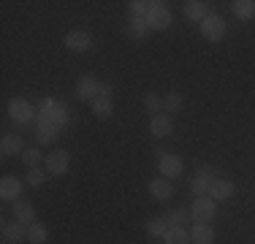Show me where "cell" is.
Returning a JSON list of instances; mask_svg holds the SVG:
<instances>
[{
	"instance_id": "obj_4",
	"label": "cell",
	"mask_w": 255,
	"mask_h": 244,
	"mask_svg": "<svg viewBox=\"0 0 255 244\" xmlns=\"http://www.w3.org/2000/svg\"><path fill=\"white\" fill-rule=\"evenodd\" d=\"M157 168H160V176H166V179H177V176H182V171H185V163H182L179 155H168V152H160Z\"/></svg>"
},
{
	"instance_id": "obj_31",
	"label": "cell",
	"mask_w": 255,
	"mask_h": 244,
	"mask_svg": "<svg viewBox=\"0 0 255 244\" xmlns=\"http://www.w3.org/2000/svg\"><path fill=\"white\" fill-rule=\"evenodd\" d=\"M133 11V16H149V11L155 8V3H147V0H133V3H128Z\"/></svg>"
},
{
	"instance_id": "obj_8",
	"label": "cell",
	"mask_w": 255,
	"mask_h": 244,
	"mask_svg": "<svg viewBox=\"0 0 255 244\" xmlns=\"http://www.w3.org/2000/svg\"><path fill=\"white\" fill-rule=\"evenodd\" d=\"M147 22H149V30H168L171 27V11L166 8V3H157L155 0V8L149 11Z\"/></svg>"
},
{
	"instance_id": "obj_5",
	"label": "cell",
	"mask_w": 255,
	"mask_h": 244,
	"mask_svg": "<svg viewBox=\"0 0 255 244\" xmlns=\"http://www.w3.org/2000/svg\"><path fill=\"white\" fill-rule=\"evenodd\" d=\"M8 117L14 122L27 125V122H33V117H35V109L30 106V101H25V98H14V101L8 103Z\"/></svg>"
},
{
	"instance_id": "obj_26",
	"label": "cell",
	"mask_w": 255,
	"mask_h": 244,
	"mask_svg": "<svg viewBox=\"0 0 255 244\" xmlns=\"http://www.w3.org/2000/svg\"><path fill=\"white\" fill-rule=\"evenodd\" d=\"M147 234L149 236H152V239H163V236H166L168 234V223H166V217H152V220H149V223H147Z\"/></svg>"
},
{
	"instance_id": "obj_22",
	"label": "cell",
	"mask_w": 255,
	"mask_h": 244,
	"mask_svg": "<svg viewBox=\"0 0 255 244\" xmlns=\"http://www.w3.org/2000/svg\"><path fill=\"white\" fill-rule=\"evenodd\" d=\"M46 239H49V231H46L44 223L27 225V242L30 244H46Z\"/></svg>"
},
{
	"instance_id": "obj_12",
	"label": "cell",
	"mask_w": 255,
	"mask_h": 244,
	"mask_svg": "<svg viewBox=\"0 0 255 244\" xmlns=\"http://www.w3.org/2000/svg\"><path fill=\"white\" fill-rule=\"evenodd\" d=\"M171 130H174V120L168 117V114H155L152 122H149V133H152L155 138L171 136Z\"/></svg>"
},
{
	"instance_id": "obj_1",
	"label": "cell",
	"mask_w": 255,
	"mask_h": 244,
	"mask_svg": "<svg viewBox=\"0 0 255 244\" xmlns=\"http://www.w3.org/2000/svg\"><path fill=\"white\" fill-rule=\"evenodd\" d=\"M38 122H46V125H54L60 130V127L68 125V109L63 106V103L52 101V98H44L38 106Z\"/></svg>"
},
{
	"instance_id": "obj_19",
	"label": "cell",
	"mask_w": 255,
	"mask_h": 244,
	"mask_svg": "<svg viewBox=\"0 0 255 244\" xmlns=\"http://www.w3.org/2000/svg\"><path fill=\"white\" fill-rule=\"evenodd\" d=\"M231 11H234V16H236V19L250 22V19H255V0H234Z\"/></svg>"
},
{
	"instance_id": "obj_30",
	"label": "cell",
	"mask_w": 255,
	"mask_h": 244,
	"mask_svg": "<svg viewBox=\"0 0 255 244\" xmlns=\"http://www.w3.org/2000/svg\"><path fill=\"white\" fill-rule=\"evenodd\" d=\"M144 109L152 112V114H160L163 112V98H157L155 93H147L144 95Z\"/></svg>"
},
{
	"instance_id": "obj_2",
	"label": "cell",
	"mask_w": 255,
	"mask_h": 244,
	"mask_svg": "<svg viewBox=\"0 0 255 244\" xmlns=\"http://www.w3.org/2000/svg\"><path fill=\"white\" fill-rule=\"evenodd\" d=\"M201 35L206 41H212V44L223 41V38H226V19H223L220 14H209L201 22Z\"/></svg>"
},
{
	"instance_id": "obj_7",
	"label": "cell",
	"mask_w": 255,
	"mask_h": 244,
	"mask_svg": "<svg viewBox=\"0 0 255 244\" xmlns=\"http://www.w3.org/2000/svg\"><path fill=\"white\" fill-rule=\"evenodd\" d=\"M68 168H71V152L68 149H57L46 157V171L49 174L63 176V174H68Z\"/></svg>"
},
{
	"instance_id": "obj_11",
	"label": "cell",
	"mask_w": 255,
	"mask_h": 244,
	"mask_svg": "<svg viewBox=\"0 0 255 244\" xmlns=\"http://www.w3.org/2000/svg\"><path fill=\"white\" fill-rule=\"evenodd\" d=\"M22 239H27V225H25V223H19V220L3 223V242H8V244H19Z\"/></svg>"
},
{
	"instance_id": "obj_32",
	"label": "cell",
	"mask_w": 255,
	"mask_h": 244,
	"mask_svg": "<svg viewBox=\"0 0 255 244\" xmlns=\"http://www.w3.org/2000/svg\"><path fill=\"white\" fill-rule=\"evenodd\" d=\"M25 179H27L30 187H41V185L46 182V174H44L41 168H27V176H25Z\"/></svg>"
},
{
	"instance_id": "obj_28",
	"label": "cell",
	"mask_w": 255,
	"mask_h": 244,
	"mask_svg": "<svg viewBox=\"0 0 255 244\" xmlns=\"http://www.w3.org/2000/svg\"><path fill=\"white\" fill-rule=\"evenodd\" d=\"M54 136H57V127H54V125H46V122H38V133H35L38 144H52Z\"/></svg>"
},
{
	"instance_id": "obj_9",
	"label": "cell",
	"mask_w": 255,
	"mask_h": 244,
	"mask_svg": "<svg viewBox=\"0 0 255 244\" xmlns=\"http://www.w3.org/2000/svg\"><path fill=\"white\" fill-rule=\"evenodd\" d=\"M90 46H93V35L87 30H71L65 35V49L68 52H87Z\"/></svg>"
},
{
	"instance_id": "obj_29",
	"label": "cell",
	"mask_w": 255,
	"mask_h": 244,
	"mask_svg": "<svg viewBox=\"0 0 255 244\" xmlns=\"http://www.w3.org/2000/svg\"><path fill=\"white\" fill-rule=\"evenodd\" d=\"M41 152H38V146H25V152H22V160L27 163V168H38V163H41Z\"/></svg>"
},
{
	"instance_id": "obj_33",
	"label": "cell",
	"mask_w": 255,
	"mask_h": 244,
	"mask_svg": "<svg viewBox=\"0 0 255 244\" xmlns=\"http://www.w3.org/2000/svg\"><path fill=\"white\" fill-rule=\"evenodd\" d=\"M101 98H112V84L101 82Z\"/></svg>"
},
{
	"instance_id": "obj_6",
	"label": "cell",
	"mask_w": 255,
	"mask_h": 244,
	"mask_svg": "<svg viewBox=\"0 0 255 244\" xmlns=\"http://www.w3.org/2000/svg\"><path fill=\"white\" fill-rule=\"evenodd\" d=\"M76 95H79V101H90V103H93L95 98H101V82L95 76H79Z\"/></svg>"
},
{
	"instance_id": "obj_10",
	"label": "cell",
	"mask_w": 255,
	"mask_h": 244,
	"mask_svg": "<svg viewBox=\"0 0 255 244\" xmlns=\"http://www.w3.org/2000/svg\"><path fill=\"white\" fill-rule=\"evenodd\" d=\"M212 179H215V171L212 168H201L196 176H193V182H190V190L196 198H204V195H209V185H212Z\"/></svg>"
},
{
	"instance_id": "obj_34",
	"label": "cell",
	"mask_w": 255,
	"mask_h": 244,
	"mask_svg": "<svg viewBox=\"0 0 255 244\" xmlns=\"http://www.w3.org/2000/svg\"><path fill=\"white\" fill-rule=\"evenodd\" d=\"M3 244H8V242H3Z\"/></svg>"
},
{
	"instance_id": "obj_25",
	"label": "cell",
	"mask_w": 255,
	"mask_h": 244,
	"mask_svg": "<svg viewBox=\"0 0 255 244\" xmlns=\"http://www.w3.org/2000/svg\"><path fill=\"white\" fill-rule=\"evenodd\" d=\"M147 30H149L147 16H130V22H128V33H130L133 38H144Z\"/></svg>"
},
{
	"instance_id": "obj_14",
	"label": "cell",
	"mask_w": 255,
	"mask_h": 244,
	"mask_svg": "<svg viewBox=\"0 0 255 244\" xmlns=\"http://www.w3.org/2000/svg\"><path fill=\"white\" fill-rule=\"evenodd\" d=\"M22 195V182L16 176H3L0 179V198L3 201H19Z\"/></svg>"
},
{
	"instance_id": "obj_3",
	"label": "cell",
	"mask_w": 255,
	"mask_h": 244,
	"mask_svg": "<svg viewBox=\"0 0 255 244\" xmlns=\"http://www.w3.org/2000/svg\"><path fill=\"white\" fill-rule=\"evenodd\" d=\"M217 212V201H212L209 195H204V198H196L190 206V217L193 223H209L212 217H215Z\"/></svg>"
},
{
	"instance_id": "obj_21",
	"label": "cell",
	"mask_w": 255,
	"mask_h": 244,
	"mask_svg": "<svg viewBox=\"0 0 255 244\" xmlns=\"http://www.w3.org/2000/svg\"><path fill=\"white\" fill-rule=\"evenodd\" d=\"M93 114L98 120H109L114 114V103H112V98H95L93 101Z\"/></svg>"
},
{
	"instance_id": "obj_16",
	"label": "cell",
	"mask_w": 255,
	"mask_h": 244,
	"mask_svg": "<svg viewBox=\"0 0 255 244\" xmlns=\"http://www.w3.org/2000/svg\"><path fill=\"white\" fill-rule=\"evenodd\" d=\"M190 242L193 244H212L215 242V228L209 223H196L190 228Z\"/></svg>"
},
{
	"instance_id": "obj_27",
	"label": "cell",
	"mask_w": 255,
	"mask_h": 244,
	"mask_svg": "<svg viewBox=\"0 0 255 244\" xmlns=\"http://www.w3.org/2000/svg\"><path fill=\"white\" fill-rule=\"evenodd\" d=\"M166 244H190V234L185 228H168V234L163 236Z\"/></svg>"
},
{
	"instance_id": "obj_13",
	"label": "cell",
	"mask_w": 255,
	"mask_h": 244,
	"mask_svg": "<svg viewBox=\"0 0 255 244\" xmlns=\"http://www.w3.org/2000/svg\"><path fill=\"white\" fill-rule=\"evenodd\" d=\"M182 11H185V16L190 22H198V24L209 16V5H206L204 0H187V3L182 5Z\"/></svg>"
},
{
	"instance_id": "obj_18",
	"label": "cell",
	"mask_w": 255,
	"mask_h": 244,
	"mask_svg": "<svg viewBox=\"0 0 255 244\" xmlns=\"http://www.w3.org/2000/svg\"><path fill=\"white\" fill-rule=\"evenodd\" d=\"M0 152H3V157H11V155H19V152H25L22 136H16V133H5V136H3V144H0Z\"/></svg>"
},
{
	"instance_id": "obj_17",
	"label": "cell",
	"mask_w": 255,
	"mask_h": 244,
	"mask_svg": "<svg viewBox=\"0 0 255 244\" xmlns=\"http://www.w3.org/2000/svg\"><path fill=\"white\" fill-rule=\"evenodd\" d=\"M234 190H236V187L231 185L228 179H212V185H209V198H212V201H226V198H231V195H234Z\"/></svg>"
},
{
	"instance_id": "obj_24",
	"label": "cell",
	"mask_w": 255,
	"mask_h": 244,
	"mask_svg": "<svg viewBox=\"0 0 255 244\" xmlns=\"http://www.w3.org/2000/svg\"><path fill=\"white\" fill-rule=\"evenodd\" d=\"M182 106H185V98H182L179 93H168L166 98H163V112L171 117V114H179Z\"/></svg>"
},
{
	"instance_id": "obj_15",
	"label": "cell",
	"mask_w": 255,
	"mask_h": 244,
	"mask_svg": "<svg viewBox=\"0 0 255 244\" xmlns=\"http://www.w3.org/2000/svg\"><path fill=\"white\" fill-rule=\"evenodd\" d=\"M149 195L157 201H168L174 195V185L171 179H166V176H160V179H152L149 182Z\"/></svg>"
},
{
	"instance_id": "obj_20",
	"label": "cell",
	"mask_w": 255,
	"mask_h": 244,
	"mask_svg": "<svg viewBox=\"0 0 255 244\" xmlns=\"http://www.w3.org/2000/svg\"><path fill=\"white\" fill-rule=\"evenodd\" d=\"M14 220H19V223L25 225H33L35 223V209L30 201H14Z\"/></svg>"
},
{
	"instance_id": "obj_23",
	"label": "cell",
	"mask_w": 255,
	"mask_h": 244,
	"mask_svg": "<svg viewBox=\"0 0 255 244\" xmlns=\"http://www.w3.org/2000/svg\"><path fill=\"white\" fill-rule=\"evenodd\" d=\"M163 217H166L168 228H182L185 223H190V212L187 209H168Z\"/></svg>"
}]
</instances>
